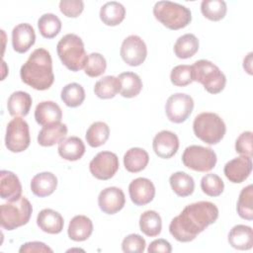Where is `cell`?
<instances>
[{"mask_svg":"<svg viewBox=\"0 0 253 253\" xmlns=\"http://www.w3.org/2000/svg\"><path fill=\"white\" fill-rule=\"evenodd\" d=\"M218 217L217 207L211 202L201 201L190 204L169 224L170 234L179 242L194 240Z\"/></svg>","mask_w":253,"mask_h":253,"instance_id":"1","label":"cell"},{"mask_svg":"<svg viewBox=\"0 0 253 253\" xmlns=\"http://www.w3.org/2000/svg\"><path fill=\"white\" fill-rule=\"evenodd\" d=\"M20 76L25 84L34 89L47 90L54 81L49 51L42 47L35 49L22 65Z\"/></svg>","mask_w":253,"mask_h":253,"instance_id":"2","label":"cell"},{"mask_svg":"<svg viewBox=\"0 0 253 253\" xmlns=\"http://www.w3.org/2000/svg\"><path fill=\"white\" fill-rule=\"evenodd\" d=\"M56 51L62 64L71 71H79L87 63L88 55L83 41L75 34L63 36L57 42Z\"/></svg>","mask_w":253,"mask_h":253,"instance_id":"3","label":"cell"},{"mask_svg":"<svg viewBox=\"0 0 253 253\" xmlns=\"http://www.w3.org/2000/svg\"><path fill=\"white\" fill-rule=\"evenodd\" d=\"M153 15L157 21L170 30H180L192 21L189 8L171 1H158L153 7Z\"/></svg>","mask_w":253,"mask_h":253,"instance_id":"4","label":"cell"},{"mask_svg":"<svg viewBox=\"0 0 253 253\" xmlns=\"http://www.w3.org/2000/svg\"><path fill=\"white\" fill-rule=\"evenodd\" d=\"M193 130L199 139L212 145L217 144L223 138L226 126L217 114L205 112L196 116L193 123Z\"/></svg>","mask_w":253,"mask_h":253,"instance_id":"5","label":"cell"},{"mask_svg":"<svg viewBox=\"0 0 253 253\" xmlns=\"http://www.w3.org/2000/svg\"><path fill=\"white\" fill-rule=\"evenodd\" d=\"M193 81L201 83L211 94L220 93L226 84L223 72L211 61L207 59L197 60L192 65Z\"/></svg>","mask_w":253,"mask_h":253,"instance_id":"6","label":"cell"},{"mask_svg":"<svg viewBox=\"0 0 253 253\" xmlns=\"http://www.w3.org/2000/svg\"><path fill=\"white\" fill-rule=\"evenodd\" d=\"M33 207L26 197L0 206V223L6 230H14L27 224L31 218Z\"/></svg>","mask_w":253,"mask_h":253,"instance_id":"7","label":"cell"},{"mask_svg":"<svg viewBox=\"0 0 253 253\" xmlns=\"http://www.w3.org/2000/svg\"><path fill=\"white\" fill-rule=\"evenodd\" d=\"M216 154L210 147L190 145L186 147L182 155L183 164L194 171L209 172L216 164Z\"/></svg>","mask_w":253,"mask_h":253,"instance_id":"8","label":"cell"},{"mask_svg":"<svg viewBox=\"0 0 253 253\" xmlns=\"http://www.w3.org/2000/svg\"><path fill=\"white\" fill-rule=\"evenodd\" d=\"M31 137L28 123L20 117H16L10 121L7 125L5 134V146L7 149L14 153L23 152L29 147Z\"/></svg>","mask_w":253,"mask_h":253,"instance_id":"9","label":"cell"},{"mask_svg":"<svg viewBox=\"0 0 253 253\" xmlns=\"http://www.w3.org/2000/svg\"><path fill=\"white\" fill-rule=\"evenodd\" d=\"M194 109V100L185 93L171 95L165 104V113L168 120L175 124L184 123Z\"/></svg>","mask_w":253,"mask_h":253,"instance_id":"10","label":"cell"},{"mask_svg":"<svg viewBox=\"0 0 253 253\" xmlns=\"http://www.w3.org/2000/svg\"><path fill=\"white\" fill-rule=\"evenodd\" d=\"M119 166V158L116 153L101 151L90 161L89 170L96 179L105 181L115 176Z\"/></svg>","mask_w":253,"mask_h":253,"instance_id":"11","label":"cell"},{"mask_svg":"<svg viewBox=\"0 0 253 253\" xmlns=\"http://www.w3.org/2000/svg\"><path fill=\"white\" fill-rule=\"evenodd\" d=\"M120 53L126 64L129 66H138L146 58L147 47L140 37L130 35L124 40Z\"/></svg>","mask_w":253,"mask_h":253,"instance_id":"12","label":"cell"},{"mask_svg":"<svg viewBox=\"0 0 253 253\" xmlns=\"http://www.w3.org/2000/svg\"><path fill=\"white\" fill-rule=\"evenodd\" d=\"M126 204V197L122 189L108 187L102 190L98 196L100 210L107 214H115L120 211Z\"/></svg>","mask_w":253,"mask_h":253,"instance_id":"13","label":"cell"},{"mask_svg":"<svg viewBox=\"0 0 253 253\" xmlns=\"http://www.w3.org/2000/svg\"><path fill=\"white\" fill-rule=\"evenodd\" d=\"M252 171V159L248 156H238L229 160L223 168L225 177L235 184L244 182Z\"/></svg>","mask_w":253,"mask_h":253,"instance_id":"14","label":"cell"},{"mask_svg":"<svg viewBox=\"0 0 253 253\" xmlns=\"http://www.w3.org/2000/svg\"><path fill=\"white\" fill-rule=\"evenodd\" d=\"M128 194L134 205L144 206L153 201L155 187L149 179L139 177L130 182L128 186Z\"/></svg>","mask_w":253,"mask_h":253,"instance_id":"15","label":"cell"},{"mask_svg":"<svg viewBox=\"0 0 253 253\" xmlns=\"http://www.w3.org/2000/svg\"><path fill=\"white\" fill-rule=\"evenodd\" d=\"M152 147L158 157L169 159L173 157L179 149V138L170 130H161L154 136Z\"/></svg>","mask_w":253,"mask_h":253,"instance_id":"16","label":"cell"},{"mask_svg":"<svg viewBox=\"0 0 253 253\" xmlns=\"http://www.w3.org/2000/svg\"><path fill=\"white\" fill-rule=\"evenodd\" d=\"M36 42L34 28L28 23L17 25L12 31V46L18 53L27 52Z\"/></svg>","mask_w":253,"mask_h":253,"instance_id":"17","label":"cell"},{"mask_svg":"<svg viewBox=\"0 0 253 253\" xmlns=\"http://www.w3.org/2000/svg\"><path fill=\"white\" fill-rule=\"evenodd\" d=\"M0 197L8 202L22 197V185L15 173L8 170L0 172Z\"/></svg>","mask_w":253,"mask_h":253,"instance_id":"18","label":"cell"},{"mask_svg":"<svg viewBox=\"0 0 253 253\" xmlns=\"http://www.w3.org/2000/svg\"><path fill=\"white\" fill-rule=\"evenodd\" d=\"M35 119L36 122L42 126L60 123L62 119V111L55 102L42 101L36 107Z\"/></svg>","mask_w":253,"mask_h":253,"instance_id":"19","label":"cell"},{"mask_svg":"<svg viewBox=\"0 0 253 253\" xmlns=\"http://www.w3.org/2000/svg\"><path fill=\"white\" fill-rule=\"evenodd\" d=\"M37 224L43 232L57 234L62 231L64 220L59 212L51 209H43L37 216Z\"/></svg>","mask_w":253,"mask_h":253,"instance_id":"20","label":"cell"},{"mask_svg":"<svg viewBox=\"0 0 253 253\" xmlns=\"http://www.w3.org/2000/svg\"><path fill=\"white\" fill-rule=\"evenodd\" d=\"M57 187V178L51 172H42L33 177L31 191L37 197L50 196Z\"/></svg>","mask_w":253,"mask_h":253,"instance_id":"21","label":"cell"},{"mask_svg":"<svg viewBox=\"0 0 253 253\" xmlns=\"http://www.w3.org/2000/svg\"><path fill=\"white\" fill-rule=\"evenodd\" d=\"M67 134V126L65 124L56 123L42 126L38 134V142L42 146H52L60 143Z\"/></svg>","mask_w":253,"mask_h":253,"instance_id":"22","label":"cell"},{"mask_svg":"<svg viewBox=\"0 0 253 253\" xmlns=\"http://www.w3.org/2000/svg\"><path fill=\"white\" fill-rule=\"evenodd\" d=\"M93 232V222L86 215H75L69 222L67 233L73 241H84Z\"/></svg>","mask_w":253,"mask_h":253,"instance_id":"23","label":"cell"},{"mask_svg":"<svg viewBox=\"0 0 253 253\" xmlns=\"http://www.w3.org/2000/svg\"><path fill=\"white\" fill-rule=\"evenodd\" d=\"M228 242L237 250H249L253 246V231L248 225L237 224L228 233Z\"/></svg>","mask_w":253,"mask_h":253,"instance_id":"24","label":"cell"},{"mask_svg":"<svg viewBox=\"0 0 253 253\" xmlns=\"http://www.w3.org/2000/svg\"><path fill=\"white\" fill-rule=\"evenodd\" d=\"M33 100L29 93L16 91L10 95L7 101V109L12 117H26L31 109Z\"/></svg>","mask_w":253,"mask_h":253,"instance_id":"25","label":"cell"},{"mask_svg":"<svg viewBox=\"0 0 253 253\" xmlns=\"http://www.w3.org/2000/svg\"><path fill=\"white\" fill-rule=\"evenodd\" d=\"M58 154L65 160H79L85 153V144L81 138L77 136H69L64 138L58 144Z\"/></svg>","mask_w":253,"mask_h":253,"instance_id":"26","label":"cell"},{"mask_svg":"<svg viewBox=\"0 0 253 253\" xmlns=\"http://www.w3.org/2000/svg\"><path fill=\"white\" fill-rule=\"evenodd\" d=\"M149 162L148 153L140 147H131L124 155V165L126 171L137 173L145 169Z\"/></svg>","mask_w":253,"mask_h":253,"instance_id":"27","label":"cell"},{"mask_svg":"<svg viewBox=\"0 0 253 253\" xmlns=\"http://www.w3.org/2000/svg\"><path fill=\"white\" fill-rule=\"evenodd\" d=\"M126 17V8L117 1L105 3L100 9V19L106 26L120 25Z\"/></svg>","mask_w":253,"mask_h":253,"instance_id":"28","label":"cell"},{"mask_svg":"<svg viewBox=\"0 0 253 253\" xmlns=\"http://www.w3.org/2000/svg\"><path fill=\"white\" fill-rule=\"evenodd\" d=\"M118 78L121 83L120 93L124 98H133L140 93L142 89V81L136 73L130 71L123 72Z\"/></svg>","mask_w":253,"mask_h":253,"instance_id":"29","label":"cell"},{"mask_svg":"<svg viewBox=\"0 0 253 253\" xmlns=\"http://www.w3.org/2000/svg\"><path fill=\"white\" fill-rule=\"evenodd\" d=\"M169 183L173 192L182 198L192 195L195 190L193 177L182 171L173 173L169 178Z\"/></svg>","mask_w":253,"mask_h":253,"instance_id":"30","label":"cell"},{"mask_svg":"<svg viewBox=\"0 0 253 253\" xmlns=\"http://www.w3.org/2000/svg\"><path fill=\"white\" fill-rule=\"evenodd\" d=\"M199 40L193 34H185L178 38L174 44V53L178 58L187 59L199 50Z\"/></svg>","mask_w":253,"mask_h":253,"instance_id":"31","label":"cell"},{"mask_svg":"<svg viewBox=\"0 0 253 253\" xmlns=\"http://www.w3.org/2000/svg\"><path fill=\"white\" fill-rule=\"evenodd\" d=\"M140 230L148 237L158 236L162 229V219L155 211H146L139 217Z\"/></svg>","mask_w":253,"mask_h":253,"instance_id":"32","label":"cell"},{"mask_svg":"<svg viewBox=\"0 0 253 253\" xmlns=\"http://www.w3.org/2000/svg\"><path fill=\"white\" fill-rule=\"evenodd\" d=\"M121 89V83L118 77L108 75L98 80L94 86V93L100 99H112Z\"/></svg>","mask_w":253,"mask_h":253,"instance_id":"33","label":"cell"},{"mask_svg":"<svg viewBox=\"0 0 253 253\" xmlns=\"http://www.w3.org/2000/svg\"><path fill=\"white\" fill-rule=\"evenodd\" d=\"M110 135V128L104 122L93 123L86 131V141L91 147H99L106 143Z\"/></svg>","mask_w":253,"mask_h":253,"instance_id":"34","label":"cell"},{"mask_svg":"<svg viewBox=\"0 0 253 253\" xmlns=\"http://www.w3.org/2000/svg\"><path fill=\"white\" fill-rule=\"evenodd\" d=\"M38 27L41 35L45 39L55 38L61 30V21L60 19L52 14L46 13L40 17L38 21Z\"/></svg>","mask_w":253,"mask_h":253,"instance_id":"35","label":"cell"},{"mask_svg":"<svg viewBox=\"0 0 253 253\" xmlns=\"http://www.w3.org/2000/svg\"><path fill=\"white\" fill-rule=\"evenodd\" d=\"M60 97L67 107L76 108L84 102L85 90L78 83H69L62 88Z\"/></svg>","mask_w":253,"mask_h":253,"instance_id":"36","label":"cell"},{"mask_svg":"<svg viewBox=\"0 0 253 253\" xmlns=\"http://www.w3.org/2000/svg\"><path fill=\"white\" fill-rule=\"evenodd\" d=\"M201 11L207 19L217 22L225 17L227 6L223 0H204L201 3Z\"/></svg>","mask_w":253,"mask_h":253,"instance_id":"37","label":"cell"},{"mask_svg":"<svg viewBox=\"0 0 253 253\" xmlns=\"http://www.w3.org/2000/svg\"><path fill=\"white\" fill-rule=\"evenodd\" d=\"M253 187L252 185H248L243 188L239 194V198L237 201V212L239 216L246 220L253 219Z\"/></svg>","mask_w":253,"mask_h":253,"instance_id":"38","label":"cell"},{"mask_svg":"<svg viewBox=\"0 0 253 253\" xmlns=\"http://www.w3.org/2000/svg\"><path fill=\"white\" fill-rule=\"evenodd\" d=\"M201 189L210 197H218L224 190V183L218 175L210 173L202 178Z\"/></svg>","mask_w":253,"mask_h":253,"instance_id":"39","label":"cell"},{"mask_svg":"<svg viewBox=\"0 0 253 253\" xmlns=\"http://www.w3.org/2000/svg\"><path fill=\"white\" fill-rule=\"evenodd\" d=\"M107 68L105 57L99 52H92L88 55L87 63L84 67V72L89 77H98L102 75Z\"/></svg>","mask_w":253,"mask_h":253,"instance_id":"40","label":"cell"},{"mask_svg":"<svg viewBox=\"0 0 253 253\" xmlns=\"http://www.w3.org/2000/svg\"><path fill=\"white\" fill-rule=\"evenodd\" d=\"M171 83L178 87H185L193 82L192 66L181 64L175 66L170 73Z\"/></svg>","mask_w":253,"mask_h":253,"instance_id":"41","label":"cell"},{"mask_svg":"<svg viewBox=\"0 0 253 253\" xmlns=\"http://www.w3.org/2000/svg\"><path fill=\"white\" fill-rule=\"evenodd\" d=\"M145 246V239L136 233L126 236L122 242V249L126 253H142Z\"/></svg>","mask_w":253,"mask_h":253,"instance_id":"42","label":"cell"},{"mask_svg":"<svg viewBox=\"0 0 253 253\" xmlns=\"http://www.w3.org/2000/svg\"><path fill=\"white\" fill-rule=\"evenodd\" d=\"M84 9L82 0H61L59 2L60 12L68 18L78 17Z\"/></svg>","mask_w":253,"mask_h":253,"instance_id":"43","label":"cell"},{"mask_svg":"<svg viewBox=\"0 0 253 253\" xmlns=\"http://www.w3.org/2000/svg\"><path fill=\"white\" fill-rule=\"evenodd\" d=\"M252 131L242 132L235 141V150L240 155L252 157Z\"/></svg>","mask_w":253,"mask_h":253,"instance_id":"44","label":"cell"},{"mask_svg":"<svg viewBox=\"0 0 253 253\" xmlns=\"http://www.w3.org/2000/svg\"><path fill=\"white\" fill-rule=\"evenodd\" d=\"M19 252L21 253H30V252H41V253H52V249L49 248L46 244H44L43 242H40V241H32V242H27L25 244H23L20 249Z\"/></svg>","mask_w":253,"mask_h":253,"instance_id":"45","label":"cell"},{"mask_svg":"<svg viewBox=\"0 0 253 253\" xmlns=\"http://www.w3.org/2000/svg\"><path fill=\"white\" fill-rule=\"evenodd\" d=\"M147 251L149 253H156V252L170 253L172 251V247H171V244L169 243V241H167L166 239L159 238V239L153 240L149 244V246L147 248Z\"/></svg>","mask_w":253,"mask_h":253,"instance_id":"46","label":"cell"},{"mask_svg":"<svg viewBox=\"0 0 253 253\" xmlns=\"http://www.w3.org/2000/svg\"><path fill=\"white\" fill-rule=\"evenodd\" d=\"M252 52H249L248 55L244 58L243 60V68L245 69V71H247L248 74H252Z\"/></svg>","mask_w":253,"mask_h":253,"instance_id":"47","label":"cell"}]
</instances>
